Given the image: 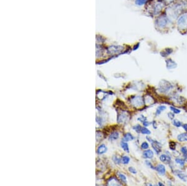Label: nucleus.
<instances>
[{
  "mask_svg": "<svg viewBox=\"0 0 187 186\" xmlns=\"http://www.w3.org/2000/svg\"><path fill=\"white\" fill-rule=\"evenodd\" d=\"M154 20V28L156 32L162 34L168 33L175 28V21L172 19L166 13L156 16Z\"/></svg>",
  "mask_w": 187,
  "mask_h": 186,
  "instance_id": "1",
  "label": "nucleus"
},
{
  "mask_svg": "<svg viewBox=\"0 0 187 186\" xmlns=\"http://www.w3.org/2000/svg\"><path fill=\"white\" fill-rule=\"evenodd\" d=\"M167 5L162 0H151L143 7L145 14L152 19L163 13Z\"/></svg>",
  "mask_w": 187,
  "mask_h": 186,
  "instance_id": "2",
  "label": "nucleus"
},
{
  "mask_svg": "<svg viewBox=\"0 0 187 186\" xmlns=\"http://www.w3.org/2000/svg\"><path fill=\"white\" fill-rule=\"evenodd\" d=\"M187 11V0H177L171 5H168L165 12L175 21L182 13Z\"/></svg>",
  "mask_w": 187,
  "mask_h": 186,
  "instance_id": "3",
  "label": "nucleus"
},
{
  "mask_svg": "<svg viewBox=\"0 0 187 186\" xmlns=\"http://www.w3.org/2000/svg\"><path fill=\"white\" fill-rule=\"evenodd\" d=\"M175 28L181 34H187V11L180 15L175 21Z\"/></svg>",
  "mask_w": 187,
  "mask_h": 186,
  "instance_id": "4",
  "label": "nucleus"
},
{
  "mask_svg": "<svg viewBox=\"0 0 187 186\" xmlns=\"http://www.w3.org/2000/svg\"><path fill=\"white\" fill-rule=\"evenodd\" d=\"M124 49L122 45H111L107 48V53L110 55H117L122 53Z\"/></svg>",
  "mask_w": 187,
  "mask_h": 186,
  "instance_id": "5",
  "label": "nucleus"
},
{
  "mask_svg": "<svg viewBox=\"0 0 187 186\" xmlns=\"http://www.w3.org/2000/svg\"><path fill=\"white\" fill-rule=\"evenodd\" d=\"M130 119L129 114L126 112L122 111L120 113H118L117 116V122L119 124H127Z\"/></svg>",
  "mask_w": 187,
  "mask_h": 186,
  "instance_id": "6",
  "label": "nucleus"
},
{
  "mask_svg": "<svg viewBox=\"0 0 187 186\" xmlns=\"http://www.w3.org/2000/svg\"><path fill=\"white\" fill-rule=\"evenodd\" d=\"M130 103L132 105V106L138 108L142 107L144 104V102H143V98L141 96H134L133 97L131 100H130Z\"/></svg>",
  "mask_w": 187,
  "mask_h": 186,
  "instance_id": "7",
  "label": "nucleus"
},
{
  "mask_svg": "<svg viewBox=\"0 0 187 186\" xmlns=\"http://www.w3.org/2000/svg\"><path fill=\"white\" fill-rule=\"evenodd\" d=\"M172 88L171 84L167 81H162L159 85V90L162 93H167Z\"/></svg>",
  "mask_w": 187,
  "mask_h": 186,
  "instance_id": "8",
  "label": "nucleus"
},
{
  "mask_svg": "<svg viewBox=\"0 0 187 186\" xmlns=\"http://www.w3.org/2000/svg\"><path fill=\"white\" fill-rule=\"evenodd\" d=\"M147 139L152 144V147H153L154 150L155 151V152L157 154H158L161 152V147H161V144L158 142L152 139V138H150L149 137H147Z\"/></svg>",
  "mask_w": 187,
  "mask_h": 186,
  "instance_id": "9",
  "label": "nucleus"
},
{
  "mask_svg": "<svg viewBox=\"0 0 187 186\" xmlns=\"http://www.w3.org/2000/svg\"><path fill=\"white\" fill-rule=\"evenodd\" d=\"M165 63L168 70H173L177 67V63L171 58H167L165 60Z\"/></svg>",
  "mask_w": 187,
  "mask_h": 186,
  "instance_id": "10",
  "label": "nucleus"
},
{
  "mask_svg": "<svg viewBox=\"0 0 187 186\" xmlns=\"http://www.w3.org/2000/svg\"><path fill=\"white\" fill-rule=\"evenodd\" d=\"M173 52V49L172 48H165L160 52V55L162 56L163 58H168L170 55L172 54Z\"/></svg>",
  "mask_w": 187,
  "mask_h": 186,
  "instance_id": "11",
  "label": "nucleus"
},
{
  "mask_svg": "<svg viewBox=\"0 0 187 186\" xmlns=\"http://www.w3.org/2000/svg\"><path fill=\"white\" fill-rule=\"evenodd\" d=\"M175 174L179 178L180 180H183L184 182H186L187 181V175L185 174V172H182L180 170H176L175 172Z\"/></svg>",
  "mask_w": 187,
  "mask_h": 186,
  "instance_id": "12",
  "label": "nucleus"
},
{
  "mask_svg": "<svg viewBox=\"0 0 187 186\" xmlns=\"http://www.w3.org/2000/svg\"><path fill=\"white\" fill-rule=\"evenodd\" d=\"M155 170L157 171V172L160 175H165V172H166L165 167L163 165H162V164H158V165L155 167Z\"/></svg>",
  "mask_w": 187,
  "mask_h": 186,
  "instance_id": "13",
  "label": "nucleus"
},
{
  "mask_svg": "<svg viewBox=\"0 0 187 186\" xmlns=\"http://www.w3.org/2000/svg\"><path fill=\"white\" fill-rule=\"evenodd\" d=\"M160 160L161 161L165 164H169L171 161V157L167 155L162 154L160 155Z\"/></svg>",
  "mask_w": 187,
  "mask_h": 186,
  "instance_id": "14",
  "label": "nucleus"
},
{
  "mask_svg": "<svg viewBox=\"0 0 187 186\" xmlns=\"http://www.w3.org/2000/svg\"><path fill=\"white\" fill-rule=\"evenodd\" d=\"M143 157L145 159H152L154 157V152L151 150H145L143 153Z\"/></svg>",
  "mask_w": 187,
  "mask_h": 186,
  "instance_id": "15",
  "label": "nucleus"
},
{
  "mask_svg": "<svg viewBox=\"0 0 187 186\" xmlns=\"http://www.w3.org/2000/svg\"><path fill=\"white\" fill-rule=\"evenodd\" d=\"M107 184L108 185H120L121 183L115 177H112L109 180H108Z\"/></svg>",
  "mask_w": 187,
  "mask_h": 186,
  "instance_id": "16",
  "label": "nucleus"
},
{
  "mask_svg": "<svg viewBox=\"0 0 187 186\" xmlns=\"http://www.w3.org/2000/svg\"><path fill=\"white\" fill-rule=\"evenodd\" d=\"M151 0H135V4L136 6L144 7Z\"/></svg>",
  "mask_w": 187,
  "mask_h": 186,
  "instance_id": "17",
  "label": "nucleus"
},
{
  "mask_svg": "<svg viewBox=\"0 0 187 186\" xmlns=\"http://www.w3.org/2000/svg\"><path fill=\"white\" fill-rule=\"evenodd\" d=\"M107 147L104 144H102L99 147L97 150V152L98 154L101 155L103 154H105L107 152Z\"/></svg>",
  "mask_w": 187,
  "mask_h": 186,
  "instance_id": "18",
  "label": "nucleus"
},
{
  "mask_svg": "<svg viewBox=\"0 0 187 186\" xmlns=\"http://www.w3.org/2000/svg\"><path fill=\"white\" fill-rule=\"evenodd\" d=\"M119 137V133L118 132H112L109 137H108V139H109V140H112V141H114V140H115L117 139H118V138Z\"/></svg>",
  "mask_w": 187,
  "mask_h": 186,
  "instance_id": "19",
  "label": "nucleus"
},
{
  "mask_svg": "<svg viewBox=\"0 0 187 186\" xmlns=\"http://www.w3.org/2000/svg\"><path fill=\"white\" fill-rule=\"evenodd\" d=\"M178 140L180 142H186L187 141V133H182L177 137Z\"/></svg>",
  "mask_w": 187,
  "mask_h": 186,
  "instance_id": "20",
  "label": "nucleus"
},
{
  "mask_svg": "<svg viewBox=\"0 0 187 186\" xmlns=\"http://www.w3.org/2000/svg\"><path fill=\"white\" fill-rule=\"evenodd\" d=\"M133 139H134V137H133V135H132L131 133H127L125 134V135L124 136L122 140L127 142H129V141H130V140H132Z\"/></svg>",
  "mask_w": 187,
  "mask_h": 186,
  "instance_id": "21",
  "label": "nucleus"
},
{
  "mask_svg": "<svg viewBox=\"0 0 187 186\" xmlns=\"http://www.w3.org/2000/svg\"><path fill=\"white\" fill-rule=\"evenodd\" d=\"M97 96L100 99V100H103L107 96L106 92H104L102 90H99L97 92Z\"/></svg>",
  "mask_w": 187,
  "mask_h": 186,
  "instance_id": "22",
  "label": "nucleus"
},
{
  "mask_svg": "<svg viewBox=\"0 0 187 186\" xmlns=\"http://www.w3.org/2000/svg\"><path fill=\"white\" fill-rule=\"evenodd\" d=\"M166 109H167V107L165 106H163V105H160V106L158 107L157 109H156V112H155L156 115L158 116L163 111H164Z\"/></svg>",
  "mask_w": 187,
  "mask_h": 186,
  "instance_id": "23",
  "label": "nucleus"
},
{
  "mask_svg": "<svg viewBox=\"0 0 187 186\" xmlns=\"http://www.w3.org/2000/svg\"><path fill=\"white\" fill-rule=\"evenodd\" d=\"M120 146L122 147V148L124 151L127 152H129V145L127 144V143L126 142H124L123 140H122V142H120Z\"/></svg>",
  "mask_w": 187,
  "mask_h": 186,
  "instance_id": "24",
  "label": "nucleus"
},
{
  "mask_svg": "<svg viewBox=\"0 0 187 186\" xmlns=\"http://www.w3.org/2000/svg\"><path fill=\"white\" fill-rule=\"evenodd\" d=\"M121 162L124 164H128L130 162V158L128 156H126V155H124L122 157L121 159Z\"/></svg>",
  "mask_w": 187,
  "mask_h": 186,
  "instance_id": "25",
  "label": "nucleus"
},
{
  "mask_svg": "<svg viewBox=\"0 0 187 186\" xmlns=\"http://www.w3.org/2000/svg\"><path fill=\"white\" fill-rule=\"evenodd\" d=\"M117 175L119 176V178L120 179V180L124 182H127V178H126V177L125 175H124L123 174H122V173L118 172L117 173Z\"/></svg>",
  "mask_w": 187,
  "mask_h": 186,
  "instance_id": "26",
  "label": "nucleus"
},
{
  "mask_svg": "<svg viewBox=\"0 0 187 186\" xmlns=\"http://www.w3.org/2000/svg\"><path fill=\"white\" fill-rule=\"evenodd\" d=\"M175 162L177 164H180V166H184L185 165V161L184 159H180V158H177L175 159Z\"/></svg>",
  "mask_w": 187,
  "mask_h": 186,
  "instance_id": "27",
  "label": "nucleus"
},
{
  "mask_svg": "<svg viewBox=\"0 0 187 186\" xmlns=\"http://www.w3.org/2000/svg\"><path fill=\"white\" fill-rule=\"evenodd\" d=\"M141 133L143 134H145V135H150L151 133L149 129L147 128L146 127H142L141 130Z\"/></svg>",
  "mask_w": 187,
  "mask_h": 186,
  "instance_id": "28",
  "label": "nucleus"
},
{
  "mask_svg": "<svg viewBox=\"0 0 187 186\" xmlns=\"http://www.w3.org/2000/svg\"><path fill=\"white\" fill-rule=\"evenodd\" d=\"M112 160L115 164H119L121 162V159L119 157H117V155H114V156H113Z\"/></svg>",
  "mask_w": 187,
  "mask_h": 186,
  "instance_id": "29",
  "label": "nucleus"
},
{
  "mask_svg": "<svg viewBox=\"0 0 187 186\" xmlns=\"http://www.w3.org/2000/svg\"><path fill=\"white\" fill-rule=\"evenodd\" d=\"M173 124L175 125V127H180L181 126H182V124L181 122H180L179 120H174L173 121Z\"/></svg>",
  "mask_w": 187,
  "mask_h": 186,
  "instance_id": "30",
  "label": "nucleus"
},
{
  "mask_svg": "<svg viewBox=\"0 0 187 186\" xmlns=\"http://www.w3.org/2000/svg\"><path fill=\"white\" fill-rule=\"evenodd\" d=\"M142 128L141 126L140 125H135V126L133 127V129L134 130V131H136L138 133H140L141 132V130H142Z\"/></svg>",
  "mask_w": 187,
  "mask_h": 186,
  "instance_id": "31",
  "label": "nucleus"
},
{
  "mask_svg": "<svg viewBox=\"0 0 187 186\" xmlns=\"http://www.w3.org/2000/svg\"><path fill=\"white\" fill-rule=\"evenodd\" d=\"M170 110L173 112V113H175L176 114H180L181 112V110H180L179 109H177V108L174 107H170Z\"/></svg>",
  "mask_w": 187,
  "mask_h": 186,
  "instance_id": "32",
  "label": "nucleus"
},
{
  "mask_svg": "<svg viewBox=\"0 0 187 186\" xmlns=\"http://www.w3.org/2000/svg\"><path fill=\"white\" fill-rule=\"evenodd\" d=\"M162 1L168 6V5H171V4H172L173 3H175V1H177V0H162Z\"/></svg>",
  "mask_w": 187,
  "mask_h": 186,
  "instance_id": "33",
  "label": "nucleus"
},
{
  "mask_svg": "<svg viewBox=\"0 0 187 186\" xmlns=\"http://www.w3.org/2000/svg\"><path fill=\"white\" fill-rule=\"evenodd\" d=\"M141 147L142 149H144V150H146L149 147V144L147 143V142H143V143L141 145Z\"/></svg>",
  "mask_w": 187,
  "mask_h": 186,
  "instance_id": "34",
  "label": "nucleus"
},
{
  "mask_svg": "<svg viewBox=\"0 0 187 186\" xmlns=\"http://www.w3.org/2000/svg\"><path fill=\"white\" fill-rule=\"evenodd\" d=\"M170 148L172 150H175L176 149V143L174 142H170Z\"/></svg>",
  "mask_w": 187,
  "mask_h": 186,
  "instance_id": "35",
  "label": "nucleus"
},
{
  "mask_svg": "<svg viewBox=\"0 0 187 186\" xmlns=\"http://www.w3.org/2000/svg\"><path fill=\"white\" fill-rule=\"evenodd\" d=\"M181 152H182L183 154H184V155L185 157H187V148L186 147H181Z\"/></svg>",
  "mask_w": 187,
  "mask_h": 186,
  "instance_id": "36",
  "label": "nucleus"
},
{
  "mask_svg": "<svg viewBox=\"0 0 187 186\" xmlns=\"http://www.w3.org/2000/svg\"><path fill=\"white\" fill-rule=\"evenodd\" d=\"M145 163L146 164V165L148 166V167H150L151 168H152V169H155V168L153 166V165H152V164L149 161H145Z\"/></svg>",
  "mask_w": 187,
  "mask_h": 186,
  "instance_id": "37",
  "label": "nucleus"
},
{
  "mask_svg": "<svg viewBox=\"0 0 187 186\" xmlns=\"http://www.w3.org/2000/svg\"><path fill=\"white\" fill-rule=\"evenodd\" d=\"M102 133H101V132L97 131V132H96V139H97V140L99 141V140L102 138Z\"/></svg>",
  "mask_w": 187,
  "mask_h": 186,
  "instance_id": "38",
  "label": "nucleus"
},
{
  "mask_svg": "<svg viewBox=\"0 0 187 186\" xmlns=\"http://www.w3.org/2000/svg\"><path fill=\"white\" fill-rule=\"evenodd\" d=\"M129 171L130 172H131L132 173V174H137V171H136V169L135 168H133V167H130L129 168Z\"/></svg>",
  "mask_w": 187,
  "mask_h": 186,
  "instance_id": "39",
  "label": "nucleus"
},
{
  "mask_svg": "<svg viewBox=\"0 0 187 186\" xmlns=\"http://www.w3.org/2000/svg\"><path fill=\"white\" fill-rule=\"evenodd\" d=\"M138 120L140 121V122H142L143 123V122H144V121L147 120V119H146L143 115H141V116L140 117L138 118Z\"/></svg>",
  "mask_w": 187,
  "mask_h": 186,
  "instance_id": "40",
  "label": "nucleus"
},
{
  "mask_svg": "<svg viewBox=\"0 0 187 186\" xmlns=\"http://www.w3.org/2000/svg\"><path fill=\"white\" fill-rule=\"evenodd\" d=\"M168 117L170 119L172 120L174 119V117H175V115H174V114L172 113V112H169V113H168Z\"/></svg>",
  "mask_w": 187,
  "mask_h": 186,
  "instance_id": "41",
  "label": "nucleus"
},
{
  "mask_svg": "<svg viewBox=\"0 0 187 186\" xmlns=\"http://www.w3.org/2000/svg\"><path fill=\"white\" fill-rule=\"evenodd\" d=\"M96 122L100 125H102V119L100 118V117H97L96 118Z\"/></svg>",
  "mask_w": 187,
  "mask_h": 186,
  "instance_id": "42",
  "label": "nucleus"
},
{
  "mask_svg": "<svg viewBox=\"0 0 187 186\" xmlns=\"http://www.w3.org/2000/svg\"><path fill=\"white\" fill-rule=\"evenodd\" d=\"M150 122H148V121L147 120H145V121H144V122H143V125H144V126L145 127H148V126H149V125H150Z\"/></svg>",
  "mask_w": 187,
  "mask_h": 186,
  "instance_id": "43",
  "label": "nucleus"
},
{
  "mask_svg": "<svg viewBox=\"0 0 187 186\" xmlns=\"http://www.w3.org/2000/svg\"><path fill=\"white\" fill-rule=\"evenodd\" d=\"M183 127H184L185 131L187 132V124H184V125H183Z\"/></svg>",
  "mask_w": 187,
  "mask_h": 186,
  "instance_id": "44",
  "label": "nucleus"
},
{
  "mask_svg": "<svg viewBox=\"0 0 187 186\" xmlns=\"http://www.w3.org/2000/svg\"><path fill=\"white\" fill-rule=\"evenodd\" d=\"M152 124H153V127H154V128L155 129V128H156V122H155V121H154V122H152Z\"/></svg>",
  "mask_w": 187,
  "mask_h": 186,
  "instance_id": "45",
  "label": "nucleus"
},
{
  "mask_svg": "<svg viewBox=\"0 0 187 186\" xmlns=\"http://www.w3.org/2000/svg\"><path fill=\"white\" fill-rule=\"evenodd\" d=\"M158 185H164L162 183H161V182H159V183H158Z\"/></svg>",
  "mask_w": 187,
  "mask_h": 186,
  "instance_id": "46",
  "label": "nucleus"
}]
</instances>
